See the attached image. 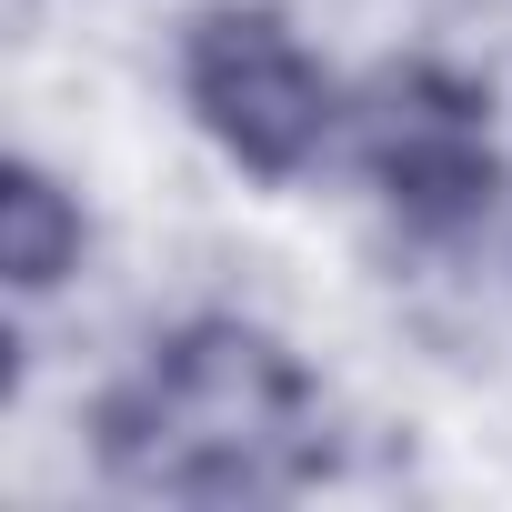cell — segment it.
<instances>
[{"instance_id":"obj_4","label":"cell","mask_w":512,"mask_h":512,"mask_svg":"<svg viewBox=\"0 0 512 512\" xmlns=\"http://www.w3.org/2000/svg\"><path fill=\"white\" fill-rule=\"evenodd\" d=\"M81 241H91V221L41 161L0 171V282L11 292H61L81 272Z\"/></svg>"},{"instance_id":"obj_5","label":"cell","mask_w":512,"mask_h":512,"mask_svg":"<svg viewBox=\"0 0 512 512\" xmlns=\"http://www.w3.org/2000/svg\"><path fill=\"white\" fill-rule=\"evenodd\" d=\"M482 81H462L452 61H392L362 91V161L402 151V141H442V131H482Z\"/></svg>"},{"instance_id":"obj_2","label":"cell","mask_w":512,"mask_h":512,"mask_svg":"<svg viewBox=\"0 0 512 512\" xmlns=\"http://www.w3.org/2000/svg\"><path fill=\"white\" fill-rule=\"evenodd\" d=\"M181 91L201 111V131L262 181L312 171V151L332 141V81L322 61L292 41L282 11L241 0V11H201L181 41Z\"/></svg>"},{"instance_id":"obj_3","label":"cell","mask_w":512,"mask_h":512,"mask_svg":"<svg viewBox=\"0 0 512 512\" xmlns=\"http://www.w3.org/2000/svg\"><path fill=\"white\" fill-rule=\"evenodd\" d=\"M372 181H382V191H392V211H402L412 231H432V241L472 231V221L502 201V161H492V141H482V131L402 141V151H382V161H372Z\"/></svg>"},{"instance_id":"obj_1","label":"cell","mask_w":512,"mask_h":512,"mask_svg":"<svg viewBox=\"0 0 512 512\" xmlns=\"http://www.w3.org/2000/svg\"><path fill=\"white\" fill-rule=\"evenodd\" d=\"M101 462L131 492L171 502H262L312 472V382L251 322H181L141 382H121L91 422Z\"/></svg>"}]
</instances>
